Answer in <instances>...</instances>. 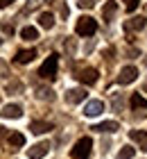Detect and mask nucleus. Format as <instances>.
I'll return each mask as SVG.
<instances>
[{
    "label": "nucleus",
    "instance_id": "5701e85b",
    "mask_svg": "<svg viewBox=\"0 0 147 159\" xmlns=\"http://www.w3.org/2000/svg\"><path fill=\"white\" fill-rule=\"evenodd\" d=\"M124 5H127V11H134L138 7V0H124Z\"/></svg>",
    "mask_w": 147,
    "mask_h": 159
},
{
    "label": "nucleus",
    "instance_id": "39448f33",
    "mask_svg": "<svg viewBox=\"0 0 147 159\" xmlns=\"http://www.w3.org/2000/svg\"><path fill=\"white\" fill-rule=\"evenodd\" d=\"M84 98H86V91L82 86H75V89L66 91V102L68 105H79V102H84Z\"/></svg>",
    "mask_w": 147,
    "mask_h": 159
},
{
    "label": "nucleus",
    "instance_id": "7ed1b4c3",
    "mask_svg": "<svg viewBox=\"0 0 147 159\" xmlns=\"http://www.w3.org/2000/svg\"><path fill=\"white\" fill-rule=\"evenodd\" d=\"M57 64H59L57 55H50L48 59L43 61V66H41V70H39V75H41V77H45V80H54V77H57Z\"/></svg>",
    "mask_w": 147,
    "mask_h": 159
},
{
    "label": "nucleus",
    "instance_id": "9b49d317",
    "mask_svg": "<svg viewBox=\"0 0 147 159\" xmlns=\"http://www.w3.org/2000/svg\"><path fill=\"white\" fill-rule=\"evenodd\" d=\"M77 77H79L82 84H95V82H97V70H95V68H84Z\"/></svg>",
    "mask_w": 147,
    "mask_h": 159
},
{
    "label": "nucleus",
    "instance_id": "20e7f679",
    "mask_svg": "<svg viewBox=\"0 0 147 159\" xmlns=\"http://www.w3.org/2000/svg\"><path fill=\"white\" fill-rule=\"evenodd\" d=\"M48 150H50V143L48 141H39V143H34V146L27 150V157L29 159H43L48 155Z\"/></svg>",
    "mask_w": 147,
    "mask_h": 159
},
{
    "label": "nucleus",
    "instance_id": "6ab92c4d",
    "mask_svg": "<svg viewBox=\"0 0 147 159\" xmlns=\"http://www.w3.org/2000/svg\"><path fill=\"white\" fill-rule=\"evenodd\" d=\"M131 107H134V109H147V100L143 96H138V93H134V96H131Z\"/></svg>",
    "mask_w": 147,
    "mask_h": 159
},
{
    "label": "nucleus",
    "instance_id": "c756f323",
    "mask_svg": "<svg viewBox=\"0 0 147 159\" xmlns=\"http://www.w3.org/2000/svg\"><path fill=\"white\" fill-rule=\"evenodd\" d=\"M145 66H147V57H145Z\"/></svg>",
    "mask_w": 147,
    "mask_h": 159
},
{
    "label": "nucleus",
    "instance_id": "7c9ffc66",
    "mask_svg": "<svg viewBox=\"0 0 147 159\" xmlns=\"http://www.w3.org/2000/svg\"><path fill=\"white\" fill-rule=\"evenodd\" d=\"M0 43H2V39H0Z\"/></svg>",
    "mask_w": 147,
    "mask_h": 159
},
{
    "label": "nucleus",
    "instance_id": "f8f14e48",
    "mask_svg": "<svg viewBox=\"0 0 147 159\" xmlns=\"http://www.w3.org/2000/svg\"><path fill=\"white\" fill-rule=\"evenodd\" d=\"M115 11H118V2H115V0H106L104 7H102V16H104V20H113Z\"/></svg>",
    "mask_w": 147,
    "mask_h": 159
},
{
    "label": "nucleus",
    "instance_id": "6e6552de",
    "mask_svg": "<svg viewBox=\"0 0 147 159\" xmlns=\"http://www.w3.org/2000/svg\"><path fill=\"white\" fill-rule=\"evenodd\" d=\"M129 139L134 141V143H138V148L147 152V132H145V129H131Z\"/></svg>",
    "mask_w": 147,
    "mask_h": 159
},
{
    "label": "nucleus",
    "instance_id": "b1692460",
    "mask_svg": "<svg viewBox=\"0 0 147 159\" xmlns=\"http://www.w3.org/2000/svg\"><path fill=\"white\" fill-rule=\"evenodd\" d=\"M7 89H9V91H20L23 86H20V82H9V84H7Z\"/></svg>",
    "mask_w": 147,
    "mask_h": 159
},
{
    "label": "nucleus",
    "instance_id": "9d476101",
    "mask_svg": "<svg viewBox=\"0 0 147 159\" xmlns=\"http://www.w3.org/2000/svg\"><path fill=\"white\" fill-rule=\"evenodd\" d=\"M95 132H104V134H113V132H118V129H120V125H118L115 120H104V123H97V125L93 127Z\"/></svg>",
    "mask_w": 147,
    "mask_h": 159
},
{
    "label": "nucleus",
    "instance_id": "dca6fc26",
    "mask_svg": "<svg viewBox=\"0 0 147 159\" xmlns=\"http://www.w3.org/2000/svg\"><path fill=\"white\" fill-rule=\"evenodd\" d=\"M20 37H23L25 41H36V39H39V30H36V27H32V25H27V27H23V30H20Z\"/></svg>",
    "mask_w": 147,
    "mask_h": 159
},
{
    "label": "nucleus",
    "instance_id": "a878e982",
    "mask_svg": "<svg viewBox=\"0 0 147 159\" xmlns=\"http://www.w3.org/2000/svg\"><path fill=\"white\" fill-rule=\"evenodd\" d=\"M2 30H5L7 34H14V27H11V25H2Z\"/></svg>",
    "mask_w": 147,
    "mask_h": 159
},
{
    "label": "nucleus",
    "instance_id": "aec40b11",
    "mask_svg": "<svg viewBox=\"0 0 147 159\" xmlns=\"http://www.w3.org/2000/svg\"><path fill=\"white\" fill-rule=\"evenodd\" d=\"M134 155H136L134 146H124V148H120V152H118V159H134Z\"/></svg>",
    "mask_w": 147,
    "mask_h": 159
},
{
    "label": "nucleus",
    "instance_id": "2eb2a0df",
    "mask_svg": "<svg viewBox=\"0 0 147 159\" xmlns=\"http://www.w3.org/2000/svg\"><path fill=\"white\" fill-rule=\"evenodd\" d=\"M145 27V18H129L127 23H124V30H129V32H134V30H143Z\"/></svg>",
    "mask_w": 147,
    "mask_h": 159
},
{
    "label": "nucleus",
    "instance_id": "4468645a",
    "mask_svg": "<svg viewBox=\"0 0 147 159\" xmlns=\"http://www.w3.org/2000/svg\"><path fill=\"white\" fill-rule=\"evenodd\" d=\"M39 25L45 27V30H52V27H54V16L50 11H43L41 16H39Z\"/></svg>",
    "mask_w": 147,
    "mask_h": 159
},
{
    "label": "nucleus",
    "instance_id": "cd10ccee",
    "mask_svg": "<svg viewBox=\"0 0 147 159\" xmlns=\"http://www.w3.org/2000/svg\"><path fill=\"white\" fill-rule=\"evenodd\" d=\"M143 91H145V93H147V80H145V84H143Z\"/></svg>",
    "mask_w": 147,
    "mask_h": 159
},
{
    "label": "nucleus",
    "instance_id": "ddd939ff",
    "mask_svg": "<svg viewBox=\"0 0 147 159\" xmlns=\"http://www.w3.org/2000/svg\"><path fill=\"white\" fill-rule=\"evenodd\" d=\"M29 129H32L34 134H45V132L52 129V125H50V123H43V120H34L32 125H29Z\"/></svg>",
    "mask_w": 147,
    "mask_h": 159
},
{
    "label": "nucleus",
    "instance_id": "f03ea898",
    "mask_svg": "<svg viewBox=\"0 0 147 159\" xmlns=\"http://www.w3.org/2000/svg\"><path fill=\"white\" fill-rule=\"evenodd\" d=\"M91 146H93V141L88 139V136L79 139V141L75 143V148L70 150V157H72V159H88V155H91Z\"/></svg>",
    "mask_w": 147,
    "mask_h": 159
},
{
    "label": "nucleus",
    "instance_id": "f257e3e1",
    "mask_svg": "<svg viewBox=\"0 0 147 159\" xmlns=\"http://www.w3.org/2000/svg\"><path fill=\"white\" fill-rule=\"evenodd\" d=\"M95 30H97V23H95L91 16H82L77 20V25H75V32L79 37H93Z\"/></svg>",
    "mask_w": 147,
    "mask_h": 159
},
{
    "label": "nucleus",
    "instance_id": "393cba45",
    "mask_svg": "<svg viewBox=\"0 0 147 159\" xmlns=\"http://www.w3.org/2000/svg\"><path fill=\"white\" fill-rule=\"evenodd\" d=\"M36 5H41V0H29V2H27V7H29V9H34Z\"/></svg>",
    "mask_w": 147,
    "mask_h": 159
},
{
    "label": "nucleus",
    "instance_id": "4be33fe9",
    "mask_svg": "<svg viewBox=\"0 0 147 159\" xmlns=\"http://www.w3.org/2000/svg\"><path fill=\"white\" fill-rule=\"evenodd\" d=\"M77 5L82 7V9H84V7H86V9H91V7L95 5V0H77Z\"/></svg>",
    "mask_w": 147,
    "mask_h": 159
},
{
    "label": "nucleus",
    "instance_id": "0eeeda50",
    "mask_svg": "<svg viewBox=\"0 0 147 159\" xmlns=\"http://www.w3.org/2000/svg\"><path fill=\"white\" fill-rule=\"evenodd\" d=\"M102 111H104V102H102V100H91V102H86V107H84V114L88 118L100 116Z\"/></svg>",
    "mask_w": 147,
    "mask_h": 159
},
{
    "label": "nucleus",
    "instance_id": "bb28decb",
    "mask_svg": "<svg viewBox=\"0 0 147 159\" xmlns=\"http://www.w3.org/2000/svg\"><path fill=\"white\" fill-rule=\"evenodd\" d=\"M14 0H0V7H7V5H11Z\"/></svg>",
    "mask_w": 147,
    "mask_h": 159
},
{
    "label": "nucleus",
    "instance_id": "423d86ee",
    "mask_svg": "<svg viewBox=\"0 0 147 159\" xmlns=\"http://www.w3.org/2000/svg\"><path fill=\"white\" fill-rule=\"evenodd\" d=\"M136 77H138V68L136 66H124L120 70V75H118V82L120 84H131Z\"/></svg>",
    "mask_w": 147,
    "mask_h": 159
},
{
    "label": "nucleus",
    "instance_id": "1a4fd4ad",
    "mask_svg": "<svg viewBox=\"0 0 147 159\" xmlns=\"http://www.w3.org/2000/svg\"><path fill=\"white\" fill-rule=\"evenodd\" d=\"M0 116H2V118H14V120H16V118L23 116V107H20V105H5L2 111H0Z\"/></svg>",
    "mask_w": 147,
    "mask_h": 159
},
{
    "label": "nucleus",
    "instance_id": "f3484780",
    "mask_svg": "<svg viewBox=\"0 0 147 159\" xmlns=\"http://www.w3.org/2000/svg\"><path fill=\"white\" fill-rule=\"evenodd\" d=\"M36 57V50H20V52L16 55V61L18 64H29Z\"/></svg>",
    "mask_w": 147,
    "mask_h": 159
},
{
    "label": "nucleus",
    "instance_id": "c85d7f7f",
    "mask_svg": "<svg viewBox=\"0 0 147 159\" xmlns=\"http://www.w3.org/2000/svg\"><path fill=\"white\" fill-rule=\"evenodd\" d=\"M2 134H5V127H0V136H2Z\"/></svg>",
    "mask_w": 147,
    "mask_h": 159
},
{
    "label": "nucleus",
    "instance_id": "a211bd4d",
    "mask_svg": "<svg viewBox=\"0 0 147 159\" xmlns=\"http://www.w3.org/2000/svg\"><path fill=\"white\" fill-rule=\"evenodd\" d=\"M9 146L16 150V148H23L25 146V136L20 134V132H14V134H9Z\"/></svg>",
    "mask_w": 147,
    "mask_h": 159
},
{
    "label": "nucleus",
    "instance_id": "412c9836",
    "mask_svg": "<svg viewBox=\"0 0 147 159\" xmlns=\"http://www.w3.org/2000/svg\"><path fill=\"white\" fill-rule=\"evenodd\" d=\"M36 96H39L41 100H52V98H54V93H52V89H45V86H39V89H36Z\"/></svg>",
    "mask_w": 147,
    "mask_h": 159
}]
</instances>
